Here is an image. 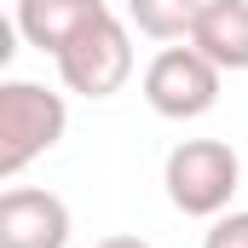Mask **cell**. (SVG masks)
Returning <instances> with one entry per match:
<instances>
[{
    "instance_id": "cell-1",
    "label": "cell",
    "mask_w": 248,
    "mask_h": 248,
    "mask_svg": "<svg viewBox=\"0 0 248 248\" xmlns=\"http://www.w3.org/2000/svg\"><path fill=\"white\" fill-rule=\"evenodd\" d=\"M237 179H243V162L219 139H185V144H173L168 168H162L168 202L185 219H219L231 208V196H237Z\"/></svg>"
},
{
    "instance_id": "cell-2",
    "label": "cell",
    "mask_w": 248,
    "mask_h": 248,
    "mask_svg": "<svg viewBox=\"0 0 248 248\" xmlns=\"http://www.w3.org/2000/svg\"><path fill=\"white\" fill-rule=\"evenodd\" d=\"M69 127L63 93L41 81H0V179H17L35 156H46Z\"/></svg>"
},
{
    "instance_id": "cell-3",
    "label": "cell",
    "mask_w": 248,
    "mask_h": 248,
    "mask_svg": "<svg viewBox=\"0 0 248 248\" xmlns=\"http://www.w3.org/2000/svg\"><path fill=\"white\" fill-rule=\"evenodd\" d=\"M52 63H58V81L69 93H81V98H116L127 87V75H133V35L110 12L93 29H81Z\"/></svg>"
},
{
    "instance_id": "cell-4",
    "label": "cell",
    "mask_w": 248,
    "mask_h": 248,
    "mask_svg": "<svg viewBox=\"0 0 248 248\" xmlns=\"http://www.w3.org/2000/svg\"><path fill=\"white\" fill-rule=\"evenodd\" d=\"M219 75L225 69L196 46H162L144 69V104L168 122H196L219 104Z\"/></svg>"
},
{
    "instance_id": "cell-5",
    "label": "cell",
    "mask_w": 248,
    "mask_h": 248,
    "mask_svg": "<svg viewBox=\"0 0 248 248\" xmlns=\"http://www.w3.org/2000/svg\"><path fill=\"white\" fill-rule=\"evenodd\" d=\"M0 248H69L63 196L35 185H12L0 196Z\"/></svg>"
},
{
    "instance_id": "cell-6",
    "label": "cell",
    "mask_w": 248,
    "mask_h": 248,
    "mask_svg": "<svg viewBox=\"0 0 248 248\" xmlns=\"http://www.w3.org/2000/svg\"><path fill=\"white\" fill-rule=\"evenodd\" d=\"M98 17H110V0H17V35L52 58Z\"/></svg>"
},
{
    "instance_id": "cell-7",
    "label": "cell",
    "mask_w": 248,
    "mask_h": 248,
    "mask_svg": "<svg viewBox=\"0 0 248 248\" xmlns=\"http://www.w3.org/2000/svg\"><path fill=\"white\" fill-rule=\"evenodd\" d=\"M190 46L231 75L248 69V0H208L190 29Z\"/></svg>"
},
{
    "instance_id": "cell-8",
    "label": "cell",
    "mask_w": 248,
    "mask_h": 248,
    "mask_svg": "<svg viewBox=\"0 0 248 248\" xmlns=\"http://www.w3.org/2000/svg\"><path fill=\"white\" fill-rule=\"evenodd\" d=\"M208 0H127V23L150 41H190Z\"/></svg>"
},
{
    "instance_id": "cell-9",
    "label": "cell",
    "mask_w": 248,
    "mask_h": 248,
    "mask_svg": "<svg viewBox=\"0 0 248 248\" xmlns=\"http://www.w3.org/2000/svg\"><path fill=\"white\" fill-rule=\"evenodd\" d=\"M202 248H248V208H225V214L208 225Z\"/></svg>"
},
{
    "instance_id": "cell-10",
    "label": "cell",
    "mask_w": 248,
    "mask_h": 248,
    "mask_svg": "<svg viewBox=\"0 0 248 248\" xmlns=\"http://www.w3.org/2000/svg\"><path fill=\"white\" fill-rule=\"evenodd\" d=\"M93 248H156V243H144V237H104V243H93Z\"/></svg>"
}]
</instances>
